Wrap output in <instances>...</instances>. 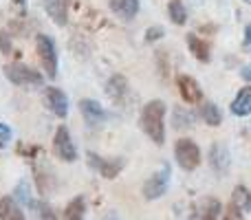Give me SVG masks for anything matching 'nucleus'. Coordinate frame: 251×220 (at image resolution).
I'll list each match as a JSON object with an SVG mask.
<instances>
[{
  "mask_svg": "<svg viewBox=\"0 0 251 220\" xmlns=\"http://www.w3.org/2000/svg\"><path fill=\"white\" fill-rule=\"evenodd\" d=\"M165 104L161 99H152L148 101L141 108V117H139V123L141 130L148 134L150 141H154L156 146H163L165 141Z\"/></svg>",
  "mask_w": 251,
  "mask_h": 220,
  "instance_id": "1",
  "label": "nucleus"
},
{
  "mask_svg": "<svg viewBox=\"0 0 251 220\" xmlns=\"http://www.w3.org/2000/svg\"><path fill=\"white\" fill-rule=\"evenodd\" d=\"M4 77L13 84V86H22V88H35L44 84V75L40 71L31 69L26 64L20 62H11V64H4Z\"/></svg>",
  "mask_w": 251,
  "mask_h": 220,
  "instance_id": "2",
  "label": "nucleus"
},
{
  "mask_svg": "<svg viewBox=\"0 0 251 220\" xmlns=\"http://www.w3.org/2000/svg\"><path fill=\"white\" fill-rule=\"evenodd\" d=\"M35 51H38V57L42 62V69L47 73V77L55 79L57 77V49L51 35L38 33V38H35Z\"/></svg>",
  "mask_w": 251,
  "mask_h": 220,
  "instance_id": "3",
  "label": "nucleus"
},
{
  "mask_svg": "<svg viewBox=\"0 0 251 220\" xmlns=\"http://www.w3.org/2000/svg\"><path fill=\"white\" fill-rule=\"evenodd\" d=\"M86 159H88V165H91L101 178H108V181L117 178L119 174H122V170L126 168L124 156H110L108 159V156H100V154H95V152H86Z\"/></svg>",
  "mask_w": 251,
  "mask_h": 220,
  "instance_id": "4",
  "label": "nucleus"
},
{
  "mask_svg": "<svg viewBox=\"0 0 251 220\" xmlns=\"http://www.w3.org/2000/svg\"><path fill=\"white\" fill-rule=\"evenodd\" d=\"M174 156H176V163L181 165V170L185 172H194L201 165V147L192 139H178L174 146Z\"/></svg>",
  "mask_w": 251,
  "mask_h": 220,
  "instance_id": "5",
  "label": "nucleus"
},
{
  "mask_svg": "<svg viewBox=\"0 0 251 220\" xmlns=\"http://www.w3.org/2000/svg\"><path fill=\"white\" fill-rule=\"evenodd\" d=\"M53 154L60 161H64V163L77 161V147H75L66 125H60V128L55 130V134H53Z\"/></svg>",
  "mask_w": 251,
  "mask_h": 220,
  "instance_id": "6",
  "label": "nucleus"
},
{
  "mask_svg": "<svg viewBox=\"0 0 251 220\" xmlns=\"http://www.w3.org/2000/svg\"><path fill=\"white\" fill-rule=\"evenodd\" d=\"M170 176H172V170H170L168 163H163L159 172H154L146 183H143V196H146V200L161 198L170 187Z\"/></svg>",
  "mask_w": 251,
  "mask_h": 220,
  "instance_id": "7",
  "label": "nucleus"
},
{
  "mask_svg": "<svg viewBox=\"0 0 251 220\" xmlns=\"http://www.w3.org/2000/svg\"><path fill=\"white\" fill-rule=\"evenodd\" d=\"M176 86H178V93H181V99L185 104H199V101H203V88H201V84L194 77L178 75Z\"/></svg>",
  "mask_w": 251,
  "mask_h": 220,
  "instance_id": "8",
  "label": "nucleus"
},
{
  "mask_svg": "<svg viewBox=\"0 0 251 220\" xmlns=\"http://www.w3.org/2000/svg\"><path fill=\"white\" fill-rule=\"evenodd\" d=\"M44 99H47L49 110H51L55 117L64 119V117L69 115V97H66V93L62 91V88L49 86L47 91H44Z\"/></svg>",
  "mask_w": 251,
  "mask_h": 220,
  "instance_id": "9",
  "label": "nucleus"
},
{
  "mask_svg": "<svg viewBox=\"0 0 251 220\" xmlns=\"http://www.w3.org/2000/svg\"><path fill=\"white\" fill-rule=\"evenodd\" d=\"M42 7L47 11V16L53 20V24H57V26L69 24L71 0H42Z\"/></svg>",
  "mask_w": 251,
  "mask_h": 220,
  "instance_id": "10",
  "label": "nucleus"
},
{
  "mask_svg": "<svg viewBox=\"0 0 251 220\" xmlns=\"http://www.w3.org/2000/svg\"><path fill=\"white\" fill-rule=\"evenodd\" d=\"M79 112H82L84 121H86L88 125H97V123H101V121H106V117H108V112L104 110V106H101L100 101L88 99V97L79 101Z\"/></svg>",
  "mask_w": 251,
  "mask_h": 220,
  "instance_id": "11",
  "label": "nucleus"
},
{
  "mask_svg": "<svg viewBox=\"0 0 251 220\" xmlns=\"http://www.w3.org/2000/svg\"><path fill=\"white\" fill-rule=\"evenodd\" d=\"M106 95L115 101V104H124L126 95H128V79L124 75H113L106 82Z\"/></svg>",
  "mask_w": 251,
  "mask_h": 220,
  "instance_id": "12",
  "label": "nucleus"
},
{
  "mask_svg": "<svg viewBox=\"0 0 251 220\" xmlns=\"http://www.w3.org/2000/svg\"><path fill=\"white\" fill-rule=\"evenodd\" d=\"M108 4L115 16H119L122 20H132L139 13V9H141L139 0H108Z\"/></svg>",
  "mask_w": 251,
  "mask_h": 220,
  "instance_id": "13",
  "label": "nucleus"
},
{
  "mask_svg": "<svg viewBox=\"0 0 251 220\" xmlns=\"http://www.w3.org/2000/svg\"><path fill=\"white\" fill-rule=\"evenodd\" d=\"M0 220H26L25 212L16 203L13 196H2L0 198Z\"/></svg>",
  "mask_w": 251,
  "mask_h": 220,
  "instance_id": "14",
  "label": "nucleus"
},
{
  "mask_svg": "<svg viewBox=\"0 0 251 220\" xmlns=\"http://www.w3.org/2000/svg\"><path fill=\"white\" fill-rule=\"evenodd\" d=\"M187 42V49H190V53L196 57L199 62H209L212 60V53H209V44L205 42V40H201L196 33H190L185 38Z\"/></svg>",
  "mask_w": 251,
  "mask_h": 220,
  "instance_id": "15",
  "label": "nucleus"
},
{
  "mask_svg": "<svg viewBox=\"0 0 251 220\" xmlns=\"http://www.w3.org/2000/svg\"><path fill=\"white\" fill-rule=\"evenodd\" d=\"M231 112L236 117H249L251 115V86H245L238 91V95L231 101Z\"/></svg>",
  "mask_w": 251,
  "mask_h": 220,
  "instance_id": "16",
  "label": "nucleus"
},
{
  "mask_svg": "<svg viewBox=\"0 0 251 220\" xmlns=\"http://www.w3.org/2000/svg\"><path fill=\"white\" fill-rule=\"evenodd\" d=\"M209 163H212V168L218 174L227 172V168H229V152H227V147L221 146V143L212 146V150H209Z\"/></svg>",
  "mask_w": 251,
  "mask_h": 220,
  "instance_id": "17",
  "label": "nucleus"
},
{
  "mask_svg": "<svg viewBox=\"0 0 251 220\" xmlns=\"http://www.w3.org/2000/svg\"><path fill=\"white\" fill-rule=\"evenodd\" d=\"M231 207L238 209L240 214L251 212V192L245 185H236L231 194Z\"/></svg>",
  "mask_w": 251,
  "mask_h": 220,
  "instance_id": "18",
  "label": "nucleus"
},
{
  "mask_svg": "<svg viewBox=\"0 0 251 220\" xmlns=\"http://www.w3.org/2000/svg\"><path fill=\"white\" fill-rule=\"evenodd\" d=\"M64 218L66 220H84L86 218V200L84 196H75L64 209Z\"/></svg>",
  "mask_w": 251,
  "mask_h": 220,
  "instance_id": "19",
  "label": "nucleus"
},
{
  "mask_svg": "<svg viewBox=\"0 0 251 220\" xmlns=\"http://www.w3.org/2000/svg\"><path fill=\"white\" fill-rule=\"evenodd\" d=\"M201 117H203V121L207 125H221L223 121V115H221V108H218L214 101H203V106H201Z\"/></svg>",
  "mask_w": 251,
  "mask_h": 220,
  "instance_id": "20",
  "label": "nucleus"
},
{
  "mask_svg": "<svg viewBox=\"0 0 251 220\" xmlns=\"http://www.w3.org/2000/svg\"><path fill=\"white\" fill-rule=\"evenodd\" d=\"M168 16L174 24L183 26L187 22V9L183 4V0H170L168 2Z\"/></svg>",
  "mask_w": 251,
  "mask_h": 220,
  "instance_id": "21",
  "label": "nucleus"
},
{
  "mask_svg": "<svg viewBox=\"0 0 251 220\" xmlns=\"http://www.w3.org/2000/svg\"><path fill=\"white\" fill-rule=\"evenodd\" d=\"M13 198H16L18 205H26V207H33V196H31V185L26 181H20L16 185V190H13Z\"/></svg>",
  "mask_w": 251,
  "mask_h": 220,
  "instance_id": "22",
  "label": "nucleus"
},
{
  "mask_svg": "<svg viewBox=\"0 0 251 220\" xmlns=\"http://www.w3.org/2000/svg\"><path fill=\"white\" fill-rule=\"evenodd\" d=\"M221 212H223L221 203H218L216 198H209L207 203H205V207H203V220H218Z\"/></svg>",
  "mask_w": 251,
  "mask_h": 220,
  "instance_id": "23",
  "label": "nucleus"
},
{
  "mask_svg": "<svg viewBox=\"0 0 251 220\" xmlns=\"http://www.w3.org/2000/svg\"><path fill=\"white\" fill-rule=\"evenodd\" d=\"M38 220H60L55 214V209L49 203H40L38 205Z\"/></svg>",
  "mask_w": 251,
  "mask_h": 220,
  "instance_id": "24",
  "label": "nucleus"
},
{
  "mask_svg": "<svg viewBox=\"0 0 251 220\" xmlns=\"http://www.w3.org/2000/svg\"><path fill=\"white\" fill-rule=\"evenodd\" d=\"M163 35H165L163 26H150V29L146 31V42H156V40H161Z\"/></svg>",
  "mask_w": 251,
  "mask_h": 220,
  "instance_id": "25",
  "label": "nucleus"
},
{
  "mask_svg": "<svg viewBox=\"0 0 251 220\" xmlns=\"http://www.w3.org/2000/svg\"><path fill=\"white\" fill-rule=\"evenodd\" d=\"M11 137H13L11 128H9L7 123H2V121H0V150H2V147H7V143L11 141Z\"/></svg>",
  "mask_w": 251,
  "mask_h": 220,
  "instance_id": "26",
  "label": "nucleus"
},
{
  "mask_svg": "<svg viewBox=\"0 0 251 220\" xmlns=\"http://www.w3.org/2000/svg\"><path fill=\"white\" fill-rule=\"evenodd\" d=\"M174 125H176V128H187V125H192V115L190 112H183L181 108L176 110V121H174Z\"/></svg>",
  "mask_w": 251,
  "mask_h": 220,
  "instance_id": "27",
  "label": "nucleus"
},
{
  "mask_svg": "<svg viewBox=\"0 0 251 220\" xmlns=\"http://www.w3.org/2000/svg\"><path fill=\"white\" fill-rule=\"evenodd\" d=\"M0 51L7 55V53H11V38H9V31L2 29L0 31Z\"/></svg>",
  "mask_w": 251,
  "mask_h": 220,
  "instance_id": "28",
  "label": "nucleus"
},
{
  "mask_svg": "<svg viewBox=\"0 0 251 220\" xmlns=\"http://www.w3.org/2000/svg\"><path fill=\"white\" fill-rule=\"evenodd\" d=\"M223 220H240V212L229 205V207H225V216H223Z\"/></svg>",
  "mask_w": 251,
  "mask_h": 220,
  "instance_id": "29",
  "label": "nucleus"
},
{
  "mask_svg": "<svg viewBox=\"0 0 251 220\" xmlns=\"http://www.w3.org/2000/svg\"><path fill=\"white\" fill-rule=\"evenodd\" d=\"M245 51L251 55V22L245 26Z\"/></svg>",
  "mask_w": 251,
  "mask_h": 220,
  "instance_id": "30",
  "label": "nucleus"
},
{
  "mask_svg": "<svg viewBox=\"0 0 251 220\" xmlns=\"http://www.w3.org/2000/svg\"><path fill=\"white\" fill-rule=\"evenodd\" d=\"M240 75H243L245 82H249V84H251V64H245L243 69H240Z\"/></svg>",
  "mask_w": 251,
  "mask_h": 220,
  "instance_id": "31",
  "label": "nucleus"
},
{
  "mask_svg": "<svg viewBox=\"0 0 251 220\" xmlns=\"http://www.w3.org/2000/svg\"><path fill=\"white\" fill-rule=\"evenodd\" d=\"M243 2H247V4H251V0H243Z\"/></svg>",
  "mask_w": 251,
  "mask_h": 220,
  "instance_id": "32",
  "label": "nucleus"
}]
</instances>
